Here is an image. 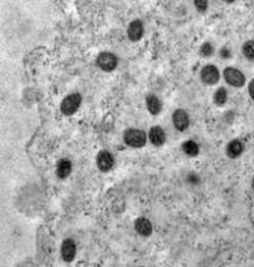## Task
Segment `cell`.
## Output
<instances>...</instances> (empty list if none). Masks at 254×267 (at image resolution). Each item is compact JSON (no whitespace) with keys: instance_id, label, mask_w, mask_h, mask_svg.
<instances>
[{"instance_id":"277c9868","label":"cell","mask_w":254,"mask_h":267,"mask_svg":"<svg viewBox=\"0 0 254 267\" xmlns=\"http://www.w3.org/2000/svg\"><path fill=\"white\" fill-rule=\"evenodd\" d=\"M117 63H119V60H117L116 55H113L112 52H107V51L101 52L97 58V66L103 72H112V70H115L117 67Z\"/></svg>"},{"instance_id":"e0dca14e","label":"cell","mask_w":254,"mask_h":267,"mask_svg":"<svg viewBox=\"0 0 254 267\" xmlns=\"http://www.w3.org/2000/svg\"><path fill=\"white\" fill-rule=\"evenodd\" d=\"M227 101H228V94H227V90L224 88H219L214 93V103L218 107H223L226 105Z\"/></svg>"},{"instance_id":"30bf717a","label":"cell","mask_w":254,"mask_h":267,"mask_svg":"<svg viewBox=\"0 0 254 267\" xmlns=\"http://www.w3.org/2000/svg\"><path fill=\"white\" fill-rule=\"evenodd\" d=\"M134 229L141 236L148 237L152 233L151 222L146 219V218H137L134 221Z\"/></svg>"},{"instance_id":"7402d4cb","label":"cell","mask_w":254,"mask_h":267,"mask_svg":"<svg viewBox=\"0 0 254 267\" xmlns=\"http://www.w3.org/2000/svg\"><path fill=\"white\" fill-rule=\"evenodd\" d=\"M188 181L191 182V184H195V182L199 181V178H195V175H189V178H188Z\"/></svg>"},{"instance_id":"7a4b0ae2","label":"cell","mask_w":254,"mask_h":267,"mask_svg":"<svg viewBox=\"0 0 254 267\" xmlns=\"http://www.w3.org/2000/svg\"><path fill=\"white\" fill-rule=\"evenodd\" d=\"M82 102V97L80 93H72L69 95H66L60 103V110L65 116H70L73 113L77 112V110L80 109Z\"/></svg>"},{"instance_id":"2e32d148","label":"cell","mask_w":254,"mask_h":267,"mask_svg":"<svg viewBox=\"0 0 254 267\" xmlns=\"http://www.w3.org/2000/svg\"><path fill=\"white\" fill-rule=\"evenodd\" d=\"M242 55L245 56L249 62L254 63V39H249L246 41L241 47Z\"/></svg>"},{"instance_id":"d6986e66","label":"cell","mask_w":254,"mask_h":267,"mask_svg":"<svg viewBox=\"0 0 254 267\" xmlns=\"http://www.w3.org/2000/svg\"><path fill=\"white\" fill-rule=\"evenodd\" d=\"M207 1L206 0H197V1H194V7L198 9L199 12H205L207 9Z\"/></svg>"},{"instance_id":"603a6c76","label":"cell","mask_w":254,"mask_h":267,"mask_svg":"<svg viewBox=\"0 0 254 267\" xmlns=\"http://www.w3.org/2000/svg\"><path fill=\"white\" fill-rule=\"evenodd\" d=\"M252 188H253V192H254V178L252 180Z\"/></svg>"},{"instance_id":"9c48e42d","label":"cell","mask_w":254,"mask_h":267,"mask_svg":"<svg viewBox=\"0 0 254 267\" xmlns=\"http://www.w3.org/2000/svg\"><path fill=\"white\" fill-rule=\"evenodd\" d=\"M76 243L72 239H66L62 244V257L65 262H72L76 257Z\"/></svg>"},{"instance_id":"7c38bea8","label":"cell","mask_w":254,"mask_h":267,"mask_svg":"<svg viewBox=\"0 0 254 267\" xmlns=\"http://www.w3.org/2000/svg\"><path fill=\"white\" fill-rule=\"evenodd\" d=\"M148 139H150V142L154 145V146H162L166 142V133H164L163 128H160V127H152L150 129V132H148Z\"/></svg>"},{"instance_id":"ba28073f","label":"cell","mask_w":254,"mask_h":267,"mask_svg":"<svg viewBox=\"0 0 254 267\" xmlns=\"http://www.w3.org/2000/svg\"><path fill=\"white\" fill-rule=\"evenodd\" d=\"M144 23L141 20H133L132 22L129 23L128 30H127V34H128L129 41L132 42H138L142 37H144Z\"/></svg>"},{"instance_id":"ac0fdd59","label":"cell","mask_w":254,"mask_h":267,"mask_svg":"<svg viewBox=\"0 0 254 267\" xmlns=\"http://www.w3.org/2000/svg\"><path fill=\"white\" fill-rule=\"evenodd\" d=\"M212 54H214V46L210 42H205L199 48V55L202 58H210Z\"/></svg>"},{"instance_id":"8992f818","label":"cell","mask_w":254,"mask_h":267,"mask_svg":"<svg viewBox=\"0 0 254 267\" xmlns=\"http://www.w3.org/2000/svg\"><path fill=\"white\" fill-rule=\"evenodd\" d=\"M172 123H173V127H175L179 132H184L189 128L190 125V119H189V115L185 110L177 109L173 111L172 113Z\"/></svg>"},{"instance_id":"52a82bcc","label":"cell","mask_w":254,"mask_h":267,"mask_svg":"<svg viewBox=\"0 0 254 267\" xmlns=\"http://www.w3.org/2000/svg\"><path fill=\"white\" fill-rule=\"evenodd\" d=\"M113 164H115V159L112 154L107 150H102L97 155V166L99 171L102 172H108L112 170Z\"/></svg>"},{"instance_id":"6da1fadb","label":"cell","mask_w":254,"mask_h":267,"mask_svg":"<svg viewBox=\"0 0 254 267\" xmlns=\"http://www.w3.org/2000/svg\"><path fill=\"white\" fill-rule=\"evenodd\" d=\"M124 142L130 147H134V149H140V147H144L146 145V141H148V134L141 131V129L136 128H129L124 132Z\"/></svg>"},{"instance_id":"5bb4252c","label":"cell","mask_w":254,"mask_h":267,"mask_svg":"<svg viewBox=\"0 0 254 267\" xmlns=\"http://www.w3.org/2000/svg\"><path fill=\"white\" fill-rule=\"evenodd\" d=\"M146 109L151 115L156 116V115H159L160 111H162V102L156 95H148L146 97Z\"/></svg>"},{"instance_id":"5b68a950","label":"cell","mask_w":254,"mask_h":267,"mask_svg":"<svg viewBox=\"0 0 254 267\" xmlns=\"http://www.w3.org/2000/svg\"><path fill=\"white\" fill-rule=\"evenodd\" d=\"M199 77H201V81L205 84V85H216L220 80V72L215 66L212 64H207L201 69V73H199Z\"/></svg>"},{"instance_id":"4fadbf2b","label":"cell","mask_w":254,"mask_h":267,"mask_svg":"<svg viewBox=\"0 0 254 267\" xmlns=\"http://www.w3.org/2000/svg\"><path fill=\"white\" fill-rule=\"evenodd\" d=\"M72 172V162L69 159H60L58 163H56V176H58L60 180H64L70 175Z\"/></svg>"},{"instance_id":"8fae6325","label":"cell","mask_w":254,"mask_h":267,"mask_svg":"<svg viewBox=\"0 0 254 267\" xmlns=\"http://www.w3.org/2000/svg\"><path fill=\"white\" fill-rule=\"evenodd\" d=\"M244 151V143L240 139H232L227 143L226 147V154L228 155V158L236 159L242 154Z\"/></svg>"},{"instance_id":"44dd1931","label":"cell","mask_w":254,"mask_h":267,"mask_svg":"<svg viewBox=\"0 0 254 267\" xmlns=\"http://www.w3.org/2000/svg\"><path fill=\"white\" fill-rule=\"evenodd\" d=\"M220 56H222L223 59H230L231 58V51L224 47V48H222V50H220Z\"/></svg>"},{"instance_id":"ffe728a7","label":"cell","mask_w":254,"mask_h":267,"mask_svg":"<svg viewBox=\"0 0 254 267\" xmlns=\"http://www.w3.org/2000/svg\"><path fill=\"white\" fill-rule=\"evenodd\" d=\"M248 91H249V95L250 98H252V101L254 102V78L249 82V85H248Z\"/></svg>"},{"instance_id":"3957f363","label":"cell","mask_w":254,"mask_h":267,"mask_svg":"<svg viewBox=\"0 0 254 267\" xmlns=\"http://www.w3.org/2000/svg\"><path fill=\"white\" fill-rule=\"evenodd\" d=\"M223 76H224V80H226L227 84L233 86V88H242V86L245 85V74L242 73L240 69H237V68L227 67L224 72H223Z\"/></svg>"},{"instance_id":"9a60e30c","label":"cell","mask_w":254,"mask_h":267,"mask_svg":"<svg viewBox=\"0 0 254 267\" xmlns=\"http://www.w3.org/2000/svg\"><path fill=\"white\" fill-rule=\"evenodd\" d=\"M181 149L188 156H197L199 154V145L193 139H188L181 145Z\"/></svg>"}]
</instances>
